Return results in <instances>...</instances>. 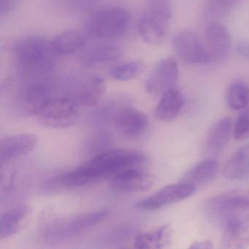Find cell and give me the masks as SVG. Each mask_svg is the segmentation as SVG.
Masks as SVG:
<instances>
[{
    "label": "cell",
    "mask_w": 249,
    "mask_h": 249,
    "mask_svg": "<svg viewBox=\"0 0 249 249\" xmlns=\"http://www.w3.org/2000/svg\"><path fill=\"white\" fill-rule=\"evenodd\" d=\"M177 62L171 57L161 59L151 71L145 84L147 91L153 96H162L176 88L178 80Z\"/></svg>",
    "instance_id": "30bf717a"
},
{
    "label": "cell",
    "mask_w": 249,
    "mask_h": 249,
    "mask_svg": "<svg viewBox=\"0 0 249 249\" xmlns=\"http://www.w3.org/2000/svg\"><path fill=\"white\" fill-rule=\"evenodd\" d=\"M236 140L243 141L249 138V109H244L239 115L234 127Z\"/></svg>",
    "instance_id": "f1b7e54d"
},
{
    "label": "cell",
    "mask_w": 249,
    "mask_h": 249,
    "mask_svg": "<svg viewBox=\"0 0 249 249\" xmlns=\"http://www.w3.org/2000/svg\"><path fill=\"white\" fill-rule=\"evenodd\" d=\"M218 169V161L213 158L208 159L190 169L185 174L181 182L195 188L207 184L216 177Z\"/></svg>",
    "instance_id": "ffe728a7"
},
{
    "label": "cell",
    "mask_w": 249,
    "mask_h": 249,
    "mask_svg": "<svg viewBox=\"0 0 249 249\" xmlns=\"http://www.w3.org/2000/svg\"><path fill=\"white\" fill-rule=\"evenodd\" d=\"M173 229L169 224L161 226L154 231L141 233L135 237V247L138 249H162L171 241Z\"/></svg>",
    "instance_id": "cb8c5ba5"
},
{
    "label": "cell",
    "mask_w": 249,
    "mask_h": 249,
    "mask_svg": "<svg viewBox=\"0 0 249 249\" xmlns=\"http://www.w3.org/2000/svg\"><path fill=\"white\" fill-rule=\"evenodd\" d=\"M205 211L210 220L222 227L231 217L249 211V189H230L217 194L205 202Z\"/></svg>",
    "instance_id": "7a4b0ae2"
},
{
    "label": "cell",
    "mask_w": 249,
    "mask_h": 249,
    "mask_svg": "<svg viewBox=\"0 0 249 249\" xmlns=\"http://www.w3.org/2000/svg\"><path fill=\"white\" fill-rule=\"evenodd\" d=\"M14 6V0H0L1 14H8Z\"/></svg>",
    "instance_id": "1f68e13d"
},
{
    "label": "cell",
    "mask_w": 249,
    "mask_h": 249,
    "mask_svg": "<svg viewBox=\"0 0 249 249\" xmlns=\"http://www.w3.org/2000/svg\"><path fill=\"white\" fill-rule=\"evenodd\" d=\"M227 100L231 110H244L249 104V87L243 83L233 84L229 89Z\"/></svg>",
    "instance_id": "83f0119b"
},
{
    "label": "cell",
    "mask_w": 249,
    "mask_h": 249,
    "mask_svg": "<svg viewBox=\"0 0 249 249\" xmlns=\"http://www.w3.org/2000/svg\"><path fill=\"white\" fill-rule=\"evenodd\" d=\"M123 52L114 45H103L92 48L81 56V63L87 68H94L120 59Z\"/></svg>",
    "instance_id": "44dd1931"
},
{
    "label": "cell",
    "mask_w": 249,
    "mask_h": 249,
    "mask_svg": "<svg viewBox=\"0 0 249 249\" xmlns=\"http://www.w3.org/2000/svg\"><path fill=\"white\" fill-rule=\"evenodd\" d=\"M232 122L229 117L217 121L210 129L205 142V151L211 155H216L224 151L230 141Z\"/></svg>",
    "instance_id": "e0dca14e"
},
{
    "label": "cell",
    "mask_w": 249,
    "mask_h": 249,
    "mask_svg": "<svg viewBox=\"0 0 249 249\" xmlns=\"http://www.w3.org/2000/svg\"><path fill=\"white\" fill-rule=\"evenodd\" d=\"M76 103L68 95H52L45 102L36 116L48 127L64 129L72 126L78 117Z\"/></svg>",
    "instance_id": "277c9868"
},
{
    "label": "cell",
    "mask_w": 249,
    "mask_h": 249,
    "mask_svg": "<svg viewBox=\"0 0 249 249\" xmlns=\"http://www.w3.org/2000/svg\"><path fill=\"white\" fill-rule=\"evenodd\" d=\"M86 44L85 37L80 32L68 30L57 35L50 43L54 54L70 55L81 50Z\"/></svg>",
    "instance_id": "7402d4cb"
},
{
    "label": "cell",
    "mask_w": 249,
    "mask_h": 249,
    "mask_svg": "<svg viewBox=\"0 0 249 249\" xmlns=\"http://www.w3.org/2000/svg\"><path fill=\"white\" fill-rule=\"evenodd\" d=\"M249 174V145H245L231 155L224 167V177L238 180Z\"/></svg>",
    "instance_id": "603a6c76"
},
{
    "label": "cell",
    "mask_w": 249,
    "mask_h": 249,
    "mask_svg": "<svg viewBox=\"0 0 249 249\" xmlns=\"http://www.w3.org/2000/svg\"><path fill=\"white\" fill-rule=\"evenodd\" d=\"M145 70V64L142 60L125 62L110 70V75L118 81H128L135 79Z\"/></svg>",
    "instance_id": "4316f807"
},
{
    "label": "cell",
    "mask_w": 249,
    "mask_h": 249,
    "mask_svg": "<svg viewBox=\"0 0 249 249\" xmlns=\"http://www.w3.org/2000/svg\"><path fill=\"white\" fill-rule=\"evenodd\" d=\"M30 214L27 205H18L7 210L0 217V240L8 238L22 228Z\"/></svg>",
    "instance_id": "d6986e66"
},
{
    "label": "cell",
    "mask_w": 249,
    "mask_h": 249,
    "mask_svg": "<svg viewBox=\"0 0 249 249\" xmlns=\"http://www.w3.org/2000/svg\"><path fill=\"white\" fill-rule=\"evenodd\" d=\"M110 186L116 192L124 193L144 192L152 186V178L140 167H130L112 175Z\"/></svg>",
    "instance_id": "7c38bea8"
},
{
    "label": "cell",
    "mask_w": 249,
    "mask_h": 249,
    "mask_svg": "<svg viewBox=\"0 0 249 249\" xmlns=\"http://www.w3.org/2000/svg\"><path fill=\"white\" fill-rule=\"evenodd\" d=\"M240 0H207L203 9V17L210 22L224 18L238 5Z\"/></svg>",
    "instance_id": "d4e9b609"
},
{
    "label": "cell",
    "mask_w": 249,
    "mask_h": 249,
    "mask_svg": "<svg viewBox=\"0 0 249 249\" xmlns=\"http://www.w3.org/2000/svg\"><path fill=\"white\" fill-rule=\"evenodd\" d=\"M171 18V4L148 5L138 22L140 36L149 44H162L168 36Z\"/></svg>",
    "instance_id": "5b68a950"
},
{
    "label": "cell",
    "mask_w": 249,
    "mask_h": 249,
    "mask_svg": "<svg viewBox=\"0 0 249 249\" xmlns=\"http://www.w3.org/2000/svg\"><path fill=\"white\" fill-rule=\"evenodd\" d=\"M204 46L211 62L227 59L231 49V37L225 26L218 21L208 23L204 33Z\"/></svg>",
    "instance_id": "8fae6325"
},
{
    "label": "cell",
    "mask_w": 249,
    "mask_h": 249,
    "mask_svg": "<svg viewBox=\"0 0 249 249\" xmlns=\"http://www.w3.org/2000/svg\"><path fill=\"white\" fill-rule=\"evenodd\" d=\"M236 49L241 57L249 59V40H241L239 42Z\"/></svg>",
    "instance_id": "f546056e"
},
{
    "label": "cell",
    "mask_w": 249,
    "mask_h": 249,
    "mask_svg": "<svg viewBox=\"0 0 249 249\" xmlns=\"http://www.w3.org/2000/svg\"><path fill=\"white\" fill-rule=\"evenodd\" d=\"M37 145L38 138L33 134H14L4 137L0 142L2 164L30 154L36 149Z\"/></svg>",
    "instance_id": "4fadbf2b"
},
{
    "label": "cell",
    "mask_w": 249,
    "mask_h": 249,
    "mask_svg": "<svg viewBox=\"0 0 249 249\" xmlns=\"http://www.w3.org/2000/svg\"><path fill=\"white\" fill-rule=\"evenodd\" d=\"M14 53L20 69L26 74H38L47 71L53 53L50 43L37 37H29L20 42L16 46Z\"/></svg>",
    "instance_id": "3957f363"
},
{
    "label": "cell",
    "mask_w": 249,
    "mask_h": 249,
    "mask_svg": "<svg viewBox=\"0 0 249 249\" xmlns=\"http://www.w3.org/2000/svg\"><path fill=\"white\" fill-rule=\"evenodd\" d=\"M143 153L133 150H105L89 161L72 170V177L79 186L94 181L99 178L111 176L130 167H140L148 162Z\"/></svg>",
    "instance_id": "6da1fadb"
},
{
    "label": "cell",
    "mask_w": 249,
    "mask_h": 249,
    "mask_svg": "<svg viewBox=\"0 0 249 249\" xmlns=\"http://www.w3.org/2000/svg\"><path fill=\"white\" fill-rule=\"evenodd\" d=\"M213 248L212 243L209 240H199L192 243L189 249H211Z\"/></svg>",
    "instance_id": "4dcf8cb0"
},
{
    "label": "cell",
    "mask_w": 249,
    "mask_h": 249,
    "mask_svg": "<svg viewBox=\"0 0 249 249\" xmlns=\"http://www.w3.org/2000/svg\"><path fill=\"white\" fill-rule=\"evenodd\" d=\"M129 16L120 7L97 11L90 17L87 29L90 34L100 38H112L122 35L127 28Z\"/></svg>",
    "instance_id": "52a82bcc"
},
{
    "label": "cell",
    "mask_w": 249,
    "mask_h": 249,
    "mask_svg": "<svg viewBox=\"0 0 249 249\" xmlns=\"http://www.w3.org/2000/svg\"><path fill=\"white\" fill-rule=\"evenodd\" d=\"M173 47L176 56L190 65H205L211 62L203 42L190 30L178 33L173 37Z\"/></svg>",
    "instance_id": "ba28073f"
},
{
    "label": "cell",
    "mask_w": 249,
    "mask_h": 249,
    "mask_svg": "<svg viewBox=\"0 0 249 249\" xmlns=\"http://www.w3.org/2000/svg\"><path fill=\"white\" fill-rule=\"evenodd\" d=\"M109 214L110 211L103 209L55 220L45 226V237L57 240L75 237L106 219Z\"/></svg>",
    "instance_id": "8992f818"
},
{
    "label": "cell",
    "mask_w": 249,
    "mask_h": 249,
    "mask_svg": "<svg viewBox=\"0 0 249 249\" xmlns=\"http://www.w3.org/2000/svg\"><path fill=\"white\" fill-rule=\"evenodd\" d=\"M129 105L125 99L121 97L109 100L97 109L94 116V122L98 124H113L119 111Z\"/></svg>",
    "instance_id": "484cf974"
},
{
    "label": "cell",
    "mask_w": 249,
    "mask_h": 249,
    "mask_svg": "<svg viewBox=\"0 0 249 249\" xmlns=\"http://www.w3.org/2000/svg\"><path fill=\"white\" fill-rule=\"evenodd\" d=\"M106 87L103 78L94 76L83 83L69 96L78 106L94 107L98 104L106 92Z\"/></svg>",
    "instance_id": "2e32d148"
},
{
    "label": "cell",
    "mask_w": 249,
    "mask_h": 249,
    "mask_svg": "<svg viewBox=\"0 0 249 249\" xmlns=\"http://www.w3.org/2000/svg\"></svg>",
    "instance_id": "d6a6232c"
},
{
    "label": "cell",
    "mask_w": 249,
    "mask_h": 249,
    "mask_svg": "<svg viewBox=\"0 0 249 249\" xmlns=\"http://www.w3.org/2000/svg\"><path fill=\"white\" fill-rule=\"evenodd\" d=\"M222 245L225 249H242L249 246V215H234L222 225Z\"/></svg>",
    "instance_id": "5bb4252c"
},
{
    "label": "cell",
    "mask_w": 249,
    "mask_h": 249,
    "mask_svg": "<svg viewBox=\"0 0 249 249\" xmlns=\"http://www.w3.org/2000/svg\"><path fill=\"white\" fill-rule=\"evenodd\" d=\"M113 126L122 135L137 137L145 132L149 124L148 116L130 106L122 108L115 118Z\"/></svg>",
    "instance_id": "9a60e30c"
},
{
    "label": "cell",
    "mask_w": 249,
    "mask_h": 249,
    "mask_svg": "<svg viewBox=\"0 0 249 249\" xmlns=\"http://www.w3.org/2000/svg\"><path fill=\"white\" fill-rule=\"evenodd\" d=\"M183 105V94L176 87L161 96V100L154 110V116L161 122H171L178 116Z\"/></svg>",
    "instance_id": "ac0fdd59"
},
{
    "label": "cell",
    "mask_w": 249,
    "mask_h": 249,
    "mask_svg": "<svg viewBox=\"0 0 249 249\" xmlns=\"http://www.w3.org/2000/svg\"><path fill=\"white\" fill-rule=\"evenodd\" d=\"M195 191L196 188L180 181L161 188L148 197L138 201L135 206L144 211L160 209L188 199Z\"/></svg>",
    "instance_id": "9c48e42d"
}]
</instances>
